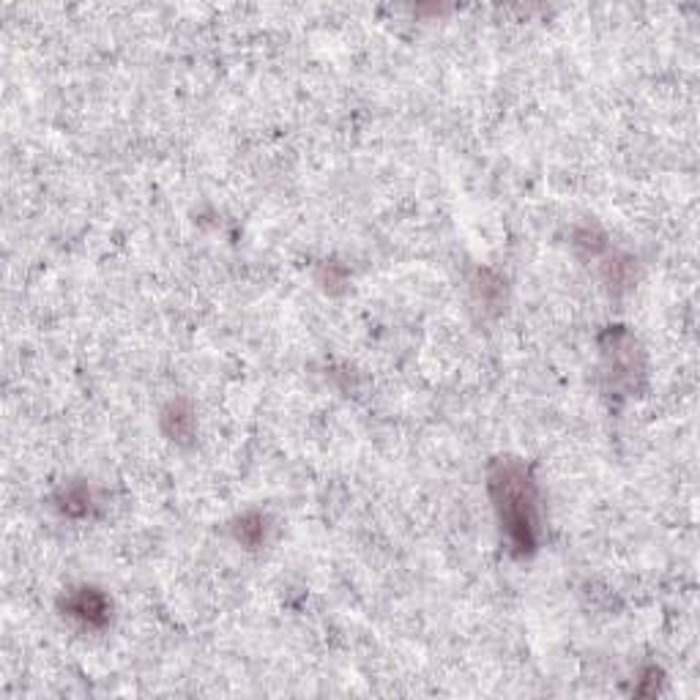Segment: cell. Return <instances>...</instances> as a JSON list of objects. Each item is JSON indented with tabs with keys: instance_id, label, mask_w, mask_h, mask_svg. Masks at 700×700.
Wrapping results in <instances>:
<instances>
[{
	"instance_id": "cell-3",
	"label": "cell",
	"mask_w": 700,
	"mask_h": 700,
	"mask_svg": "<svg viewBox=\"0 0 700 700\" xmlns=\"http://www.w3.org/2000/svg\"><path fill=\"white\" fill-rule=\"evenodd\" d=\"M165 422H173L175 427L170 430V435H189L192 433V427H195V419H192V411L186 408L184 402H173L170 408H167L165 413Z\"/></svg>"
},
{
	"instance_id": "cell-1",
	"label": "cell",
	"mask_w": 700,
	"mask_h": 700,
	"mask_svg": "<svg viewBox=\"0 0 700 700\" xmlns=\"http://www.w3.org/2000/svg\"><path fill=\"white\" fill-rule=\"evenodd\" d=\"M490 495L512 550L531 553L539 536V498L528 465L512 457L495 460L490 468Z\"/></svg>"
},
{
	"instance_id": "cell-2",
	"label": "cell",
	"mask_w": 700,
	"mask_h": 700,
	"mask_svg": "<svg viewBox=\"0 0 700 700\" xmlns=\"http://www.w3.org/2000/svg\"><path fill=\"white\" fill-rule=\"evenodd\" d=\"M66 613L72 618H80L83 624L99 627V624H104L107 616H110V605H107V599L102 597V591H96V588H80V591H74V594H69V599H66Z\"/></svg>"
}]
</instances>
